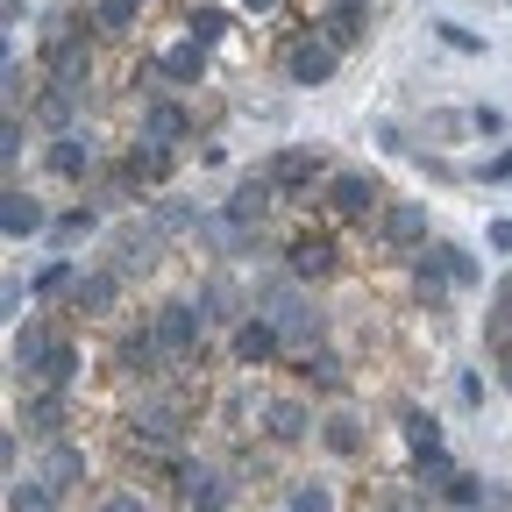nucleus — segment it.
Returning <instances> with one entry per match:
<instances>
[{
    "instance_id": "1",
    "label": "nucleus",
    "mask_w": 512,
    "mask_h": 512,
    "mask_svg": "<svg viewBox=\"0 0 512 512\" xmlns=\"http://www.w3.org/2000/svg\"><path fill=\"white\" fill-rule=\"evenodd\" d=\"M43 72H50V86H72V93L93 86V36L72 29V15H57L43 29Z\"/></svg>"
},
{
    "instance_id": "2",
    "label": "nucleus",
    "mask_w": 512,
    "mask_h": 512,
    "mask_svg": "<svg viewBox=\"0 0 512 512\" xmlns=\"http://www.w3.org/2000/svg\"><path fill=\"white\" fill-rule=\"evenodd\" d=\"M164 228L157 221H121L114 235H107V271H121V278H150L157 271V256H164Z\"/></svg>"
},
{
    "instance_id": "3",
    "label": "nucleus",
    "mask_w": 512,
    "mask_h": 512,
    "mask_svg": "<svg viewBox=\"0 0 512 512\" xmlns=\"http://www.w3.org/2000/svg\"><path fill=\"white\" fill-rule=\"evenodd\" d=\"M150 328H157V342H164L171 363H192V356H200V342H207V313L192 306V299H171V306L150 313Z\"/></svg>"
},
{
    "instance_id": "4",
    "label": "nucleus",
    "mask_w": 512,
    "mask_h": 512,
    "mask_svg": "<svg viewBox=\"0 0 512 512\" xmlns=\"http://www.w3.org/2000/svg\"><path fill=\"white\" fill-rule=\"evenodd\" d=\"M328 214L335 221H377L384 214V185L370 171H335L328 178Z\"/></svg>"
},
{
    "instance_id": "5",
    "label": "nucleus",
    "mask_w": 512,
    "mask_h": 512,
    "mask_svg": "<svg viewBox=\"0 0 512 512\" xmlns=\"http://www.w3.org/2000/svg\"><path fill=\"white\" fill-rule=\"evenodd\" d=\"M114 370H121V377H143V384H157V377L171 370V356H164V342H157L150 320H143V328H121V335H114Z\"/></svg>"
},
{
    "instance_id": "6",
    "label": "nucleus",
    "mask_w": 512,
    "mask_h": 512,
    "mask_svg": "<svg viewBox=\"0 0 512 512\" xmlns=\"http://www.w3.org/2000/svg\"><path fill=\"white\" fill-rule=\"evenodd\" d=\"M335 64H342V50L320 36V29H306V36L285 50V79H292V86H328V79H335Z\"/></svg>"
},
{
    "instance_id": "7",
    "label": "nucleus",
    "mask_w": 512,
    "mask_h": 512,
    "mask_svg": "<svg viewBox=\"0 0 512 512\" xmlns=\"http://www.w3.org/2000/svg\"><path fill=\"white\" fill-rule=\"evenodd\" d=\"M377 242L392 249V256H420V249H427V207H413V200H384Z\"/></svg>"
},
{
    "instance_id": "8",
    "label": "nucleus",
    "mask_w": 512,
    "mask_h": 512,
    "mask_svg": "<svg viewBox=\"0 0 512 512\" xmlns=\"http://www.w3.org/2000/svg\"><path fill=\"white\" fill-rule=\"evenodd\" d=\"M271 207H278V178H271V171H242L221 214H228L235 228H264V214H271Z\"/></svg>"
},
{
    "instance_id": "9",
    "label": "nucleus",
    "mask_w": 512,
    "mask_h": 512,
    "mask_svg": "<svg viewBox=\"0 0 512 512\" xmlns=\"http://www.w3.org/2000/svg\"><path fill=\"white\" fill-rule=\"evenodd\" d=\"M285 271H292V278H335V271H342V249H335V235L299 228V235L285 242Z\"/></svg>"
},
{
    "instance_id": "10",
    "label": "nucleus",
    "mask_w": 512,
    "mask_h": 512,
    "mask_svg": "<svg viewBox=\"0 0 512 512\" xmlns=\"http://www.w3.org/2000/svg\"><path fill=\"white\" fill-rule=\"evenodd\" d=\"M50 178H64V185H86V178H100V150H93V136H79V128L50 136Z\"/></svg>"
},
{
    "instance_id": "11",
    "label": "nucleus",
    "mask_w": 512,
    "mask_h": 512,
    "mask_svg": "<svg viewBox=\"0 0 512 512\" xmlns=\"http://www.w3.org/2000/svg\"><path fill=\"white\" fill-rule=\"evenodd\" d=\"M278 349H285V328H278L271 313H249V320H235V363H242V370H264Z\"/></svg>"
},
{
    "instance_id": "12",
    "label": "nucleus",
    "mask_w": 512,
    "mask_h": 512,
    "mask_svg": "<svg viewBox=\"0 0 512 512\" xmlns=\"http://www.w3.org/2000/svg\"><path fill=\"white\" fill-rule=\"evenodd\" d=\"M64 413H72V406H64L57 384H29V392H22V427H29V434L64 441Z\"/></svg>"
},
{
    "instance_id": "13",
    "label": "nucleus",
    "mask_w": 512,
    "mask_h": 512,
    "mask_svg": "<svg viewBox=\"0 0 512 512\" xmlns=\"http://www.w3.org/2000/svg\"><path fill=\"white\" fill-rule=\"evenodd\" d=\"M15 377L22 384H43V370H50V356H57V335L43 328V320H29V328H15Z\"/></svg>"
},
{
    "instance_id": "14",
    "label": "nucleus",
    "mask_w": 512,
    "mask_h": 512,
    "mask_svg": "<svg viewBox=\"0 0 512 512\" xmlns=\"http://www.w3.org/2000/svg\"><path fill=\"white\" fill-rule=\"evenodd\" d=\"M43 228H50L43 200H29L22 185H8V192H0V235H8V242H29V235H43Z\"/></svg>"
},
{
    "instance_id": "15",
    "label": "nucleus",
    "mask_w": 512,
    "mask_h": 512,
    "mask_svg": "<svg viewBox=\"0 0 512 512\" xmlns=\"http://www.w3.org/2000/svg\"><path fill=\"white\" fill-rule=\"evenodd\" d=\"M313 427H320V420H313V406H306V399H271V406H264V434H271L278 448H299Z\"/></svg>"
},
{
    "instance_id": "16",
    "label": "nucleus",
    "mask_w": 512,
    "mask_h": 512,
    "mask_svg": "<svg viewBox=\"0 0 512 512\" xmlns=\"http://www.w3.org/2000/svg\"><path fill=\"white\" fill-rule=\"evenodd\" d=\"M136 136H150V143H171V150H178V143L192 136V114H185L178 100H164V93H157V100H143V128H136Z\"/></svg>"
},
{
    "instance_id": "17",
    "label": "nucleus",
    "mask_w": 512,
    "mask_h": 512,
    "mask_svg": "<svg viewBox=\"0 0 512 512\" xmlns=\"http://www.w3.org/2000/svg\"><path fill=\"white\" fill-rule=\"evenodd\" d=\"M157 79H164V86H200V79H207V43H200V36L171 43V50L157 57Z\"/></svg>"
},
{
    "instance_id": "18",
    "label": "nucleus",
    "mask_w": 512,
    "mask_h": 512,
    "mask_svg": "<svg viewBox=\"0 0 512 512\" xmlns=\"http://www.w3.org/2000/svg\"><path fill=\"white\" fill-rule=\"evenodd\" d=\"M121 271H107V264H93V271H79V285H72V313H114V299H121Z\"/></svg>"
},
{
    "instance_id": "19",
    "label": "nucleus",
    "mask_w": 512,
    "mask_h": 512,
    "mask_svg": "<svg viewBox=\"0 0 512 512\" xmlns=\"http://www.w3.org/2000/svg\"><path fill=\"white\" fill-rule=\"evenodd\" d=\"M313 29H320V36H328L335 50H356V43H363V29H370V8H363V0H335V8H328V15H320Z\"/></svg>"
},
{
    "instance_id": "20",
    "label": "nucleus",
    "mask_w": 512,
    "mask_h": 512,
    "mask_svg": "<svg viewBox=\"0 0 512 512\" xmlns=\"http://www.w3.org/2000/svg\"><path fill=\"white\" fill-rule=\"evenodd\" d=\"M271 178H278V192H306L320 171H328V157H320V150H278L271 164H264Z\"/></svg>"
},
{
    "instance_id": "21",
    "label": "nucleus",
    "mask_w": 512,
    "mask_h": 512,
    "mask_svg": "<svg viewBox=\"0 0 512 512\" xmlns=\"http://www.w3.org/2000/svg\"><path fill=\"white\" fill-rule=\"evenodd\" d=\"M413 292H420V306H427V313H441V306H448V292H456V285H448V264H441L434 249H420V256H413Z\"/></svg>"
},
{
    "instance_id": "22",
    "label": "nucleus",
    "mask_w": 512,
    "mask_h": 512,
    "mask_svg": "<svg viewBox=\"0 0 512 512\" xmlns=\"http://www.w3.org/2000/svg\"><path fill=\"white\" fill-rule=\"evenodd\" d=\"M128 171H136L143 185H164L171 178V164H178V150L171 143H150V136H136V143H128V157H121Z\"/></svg>"
},
{
    "instance_id": "23",
    "label": "nucleus",
    "mask_w": 512,
    "mask_h": 512,
    "mask_svg": "<svg viewBox=\"0 0 512 512\" xmlns=\"http://www.w3.org/2000/svg\"><path fill=\"white\" fill-rule=\"evenodd\" d=\"M8 512H57V484H50L43 470L8 477Z\"/></svg>"
},
{
    "instance_id": "24",
    "label": "nucleus",
    "mask_w": 512,
    "mask_h": 512,
    "mask_svg": "<svg viewBox=\"0 0 512 512\" xmlns=\"http://www.w3.org/2000/svg\"><path fill=\"white\" fill-rule=\"evenodd\" d=\"M43 477H50L57 491L86 484V448H72V441H50V456H43Z\"/></svg>"
},
{
    "instance_id": "25",
    "label": "nucleus",
    "mask_w": 512,
    "mask_h": 512,
    "mask_svg": "<svg viewBox=\"0 0 512 512\" xmlns=\"http://www.w3.org/2000/svg\"><path fill=\"white\" fill-rule=\"evenodd\" d=\"M136 15H143V0H93L86 29H93V36H128V29H136Z\"/></svg>"
},
{
    "instance_id": "26",
    "label": "nucleus",
    "mask_w": 512,
    "mask_h": 512,
    "mask_svg": "<svg viewBox=\"0 0 512 512\" xmlns=\"http://www.w3.org/2000/svg\"><path fill=\"white\" fill-rule=\"evenodd\" d=\"M72 285H79V264H72V256H50V264L29 278L36 299H72Z\"/></svg>"
},
{
    "instance_id": "27",
    "label": "nucleus",
    "mask_w": 512,
    "mask_h": 512,
    "mask_svg": "<svg viewBox=\"0 0 512 512\" xmlns=\"http://www.w3.org/2000/svg\"><path fill=\"white\" fill-rule=\"evenodd\" d=\"M79 100H86V93H72V86H50V93L36 100V121L50 128V136H64V128H72V114H79Z\"/></svg>"
},
{
    "instance_id": "28",
    "label": "nucleus",
    "mask_w": 512,
    "mask_h": 512,
    "mask_svg": "<svg viewBox=\"0 0 512 512\" xmlns=\"http://www.w3.org/2000/svg\"><path fill=\"white\" fill-rule=\"evenodd\" d=\"M320 441H328V456H363V420L356 413H328L320 420Z\"/></svg>"
},
{
    "instance_id": "29",
    "label": "nucleus",
    "mask_w": 512,
    "mask_h": 512,
    "mask_svg": "<svg viewBox=\"0 0 512 512\" xmlns=\"http://www.w3.org/2000/svg\"><path fill=\"white\" fill-rule=\"evenodd\" d=\"M150 221L164 228V235H200V207H185V200H150Z\"/></svg>"
},
{
    "instance_id": "30",
    "label": "nucleus",
    "mask_w": 512,
    "mask_h": 512,
    "mask_svg": "<svg viewBox=\"0 0 512 512\" xmlns=\"http://www.w3.org/2000/svg\"><path fill=\"white\" fill-rule=\"evenodd\" d=\"M399 427H406V448H413V456H434V448H441V427H434V413H420V406H399Z\"/></svg>"
},
{
    "instance_id": "31",
    "label": "nucleus",
    "mask_w": 512,
    "mask_h": 512,
    "mask_svg": "<svg viewBox=\"0 0 512 512\" xmlns=\"http://www.w3.org/2000/svg\"><path fill=\"white\" fill-rule=\"evenodd\" d=\"M441 505H448V512H477V505H484V477H477V470H456V477L441 484Z\"/></svg>"
},
{
    "instance_id": "32",
    "label": "nucleus",
    "mask_w": 512,
    "mask_h": 512,
    "mask_svg": "<svg viewBox=\"0 0 512 512\" xmlns=\"http://www.w3.org/2000/svg\"><path fill=\"white\" fill-rule=\"evenodd\" d=\"M50 235H57V249H72V242L100 235V207H72V214H64V221L50 228Z\"/></svg>"
},
{
    "instance_id": "33",
    "label": "nucleus",
    "mask_w": 512,
    "mask_h": 512,
    "mask_svg": "<svg viewBox=\"0 0 512 512\" xmlns=\"http://www.w3.org/2000/svg\"><path fill=\"white\" fill-rule=\"evenodd\" d=\"M434 256L448 264V285H456V292H470V285H477V256H470V249H456V242H434Z\"/></svg>"
},
{
    "instance_id": "34",
    "label": "nucleus",
    "mask_w": 512,
    "mask_h": 512,
    "mask_svg": "<svg viewBox=\"0 0 512 512\" xmlns=\"http://www.w3.org/2000/svg\"><path fill=\"white\" fill-rule=\"evenodd\" d=\"M79 342H57V356H50V370H43V384H57V392H72V384H79Z\"/></svg>"
},
{
    "instance_id": "35",
    "label": "nucleus",
    "mask_w": 512,
    "mask_h": 512,
    "mask_svg": "<svg viewBox=\"0 0 512 512\" xmlns=\"http://www.w3.org/2000/svg\"><path fill=\"white\" fill-rule=\"evenodd\" d=\"M22 143H29V128H22V114H8V121H0V171H8V178L22 164Z\"/></svg>"
},
{
    "instance_id": "36",
    "label": "nucleus",
    "mask_w": 512,
    "mask_h": 512,
    "mask_svg": "<svg viewBox=\"0 0 512 512\" xmlns=\"http://www.w3.org/2000/svg\"><path fill=\"white\" fill-rule=\"evenodd\" d=\"M185 36H200V43L214 50V43L228 36V15H221V8H192V22H185Z\"/></svg>"
},
{
    "instance_id": "37",
    "label": "nucleus",
    "mask_w": 512,
    "mask_h": 512,
    "mask_svg": "<svg viewBox=\"0 0 512 512\" xmlns=\"http://www.w3.org/2000/svg\"><path fill=\"white\" fill-rule=\"evenodd\" d=\"M285 512H335V491H328V484H292Z\"/></svg>"
},
{
    "instance_id": "38",
    "label": "nucleus",
    "mask_w": 512,
    "mask_h": 512,
    "mask_svg": "<svg viewBox=\"0 0 512 512\" xmlns=\"http://www.w3.org/2000/svg\"><path fill=\"white\" fill-rule=\"evenodd\" d=\"M306 377L320 384V392H342V363L335 356H306Z\"/></svg>"
},
{
    "instance_id": "39",
    "label": "nucleus",
    "mask_w": 512,
    "mask_h": 512,
    "mask_svg": "<svg viewBox=\"0 0 512 512\" xmlns=\"http://www.w3.org/2000/svg\"><path fill=\"white\" fill-rule=\"evenodd\" d=\"M420 477H427V491H441L448 477H456V463H448L441 448H434V456H420Z\"/></svg>"
},
{
    "instance_id": "40",
    "label": "nucleus",
    "mask_w": 512,
    "mask_h": 512,
    "mask_svg": "<svg viewBox=\"0 0 512 512\" xmlns=\"http://www.w3.org/2000/svg\"><path fill=\"white\" fill-rule=\"evenodd\" d=\"M441 43H448V50H484V43L463 29V22H441Z\"/></svg>"
},
{
    "instance_id": "41",
    "label": "nucleus",
    "mask_w": 512,
    "mask_h": 512,
    "mask_svg": "<svg viewBox=\"0 0 512 512\" xmlns=\"http://www.w3.org/2000/svg\"><path fill=\"white\" fill-rule=\"evenodd\" d=\"M100 512H150V505H143L136 491H107V498H100Z\"/></svg>"
},
{
    "instance_id": "42",
    "label": "nucleus",
    "mask_w": 512,
    "mask_h": 512,
    "mask_svg": "<svg viewBox=\"0 0 512 512\" xmlns=\"http://www.w3.org/2000/svg\"><path fill=\"white\" fill-rule=\"evenodd\" d=\"M484 242H491L498 256H512V214H505V221H491V228H484Z\"/></svg>"
},
{
    "instance_id": "43",
    "label": "nucleus",
    "mask_w": 512,
    "mask_h": 512,
    "mask_svg": "<svg viewBox=\"0 0 512 512\" xmlns=\"http://www.w3.org/2000/svg\"><path fill=\"white\" fill-rule=\"evenodd\" d=\"M470 128H477V136H498L505 114H498V107H477V114H470Z\"/></svg>"
},
{
    "instance_id": "44",
    "label": "nucleus",
    "mask_w": 512,
    "mask_h": 512,
    "mask_svg": "<svg viewBox=\"0 0 512 512\" xmlns=\"http://www.w3.org/2000/svg\"><path fill=\"white\" fill-rule=\"evenodd\" d=\"M0 463H8V477H22V470H15V463H22V441H15V427L0 434Z\"/></svg>"
},
{
    "instance_id": "45",
    "label": "nucleus",
    "mask_w": 512,
    "mask_h": 512,
    "mask_svg": "<svg viewBox=\"0 0 512 512\" xmlns=\"http://www.w3.org/2000/svg\"><path fill=\"white\" fill-rule=\"evenodd\" d=\"M484 178H512V143H505V150H498V157L484 164Z\"/></svg>"
},
{
    "instance_id": "46",
    "label": "nucleus",
    "mask_w": 512,
    "mask_h": 512,
    "mask_svg": "<svg viewBox=\"0 0 512 512\" xmlns=\"http://www.w3.org/2000/svg\"><path fill=\"white\" fill-rule=\"evenodd\" d=\"M242 8H249V15H278V0H242Z\"/></svg>"
},
{
    "instance_id": "47",
    "label": "nucleus",
    "mask_w": 512,
    "mask_h": 512,
    "mask_svg": "<svg viewBox=\"0 0 512 512\" xmlns=\"http://www.w3.org/2000/svg\"><path fill=\"white\" fill-rule=\"evenodd\" d=\"M498 370H505V392H512V356H505V363H498Z\"/></svg>"
},
{
    "instance_id": "48",
    "label": "nucleus",
    "mask_w": 512,
    "mask_h": 512,
    "mask_svg": "<svg viewBox=\"0 0 512 512\" xmlns=\"http://www.w3.org/2000/svg\"><path fill=\"white\" fill-rule=\"evenodd\" d=\"M363 8H370V0H363Z\"/></svg>"
}]
</instances>
